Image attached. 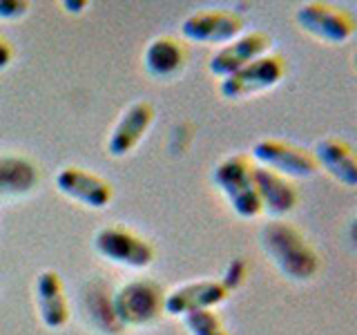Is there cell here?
I'll return each mask as SVG.
<instances>
[{"label": "cell", "mask_w": 357, "mask_h": 335, "mask_svg": "<svg viewBox=\"0 0 357 335\" xmlns=\"http://www.w3.org/2000/svg\"><path fill=\"white\" fill-rule=\"evenodd\" d=\"M259 248L268 257L279 275L290 282H310L321 268V257L306 234L297 226L282 219H273L259 228Z\"/></svg>", "instance_id": "1"}, {"label": "cell", "mask_w": 357, "mask_h": 335, "mask_svg": "<svg viewBox=\"0 0 357 335\" xmlns=\"http://www.w3.org/2000/svg\"><path fill=\"white\" fill-rule=\"evenodd\" d=\"M112 313L121 329L154 327L165 315V290L154 279H132L112 295Z\"/></svg>", "instance_id": "2"}, {"label": "cell", "mask_w": 357, "mask_h": 335, "mask_svg": "<svg viewBox=\"0 0 357 335\" xmlns=\"http://www.w3.org/2000/svg\"><path fill=\"white\" fill-rule=\"evenodd\" d=\"M212 184L228 201L232 212L241 219L261 215L259 195L255 186V163L245 154H230L212 170Z\"/></svg>", "instance_id": "3"}, {"label": "cell", "mask_w": 357, "mask_h": 335, "mask_svg": "<svg viewBox=\"0 0 357 335\" xmlns=\"http://www.w3.org/2000/svg\"><path fill=\"white\" fill-rule=\"evenodd\" d=\"M295 20L301 31L328 45H342L355 36L357 22L349 9L321 3V0H310V3L299 5L295 11Z\"/></svg>", "instance_id": "4"}, {"label": "cell", "mask_w": 357, "mask_h": 335, "mask_svg": "<svg viewBox=\"0 0 357 335\" xmlns=\"http://www.w3.org/2000/svg\"><path fill=\"white\" fill-rule=\"evenodd\" d=\"M94 251L105 262L143 271L154 262V246L126 226H105L94 234Z\"/></svg>", "instance_id": "5"}, {"label": "cell", "mask_w": 357, "mask_h": 335, "mask_svg": "<svg viewBox=\"0 0 357 335\" xmlns=\"http://www.w3.org/2000/svg\"><path fill=\"white\" fill-rule=\"evenodd\" d=\"M286 76V61L279 54H266L230 74L219 83V94L226 100H245L277 87Z\"/></svg>", "instance_id": "6"}, {"label": "cell", "mask_w": 357, "mask_h": 335, "mask_svg": "<svg viewBox=\"0 0 357 335\" xmlns=\"http://www.w3.org/2000/svg\"><path fill=\"white\" fill-rule=\"evenodd\" d=\"M250 161L286 179H308L319 170L312 152L279 139L257 141L250 150Z\"/></svg>", "instance_id": "7"}, {"label": "cell", "mask_w": 357, "mask_h": 335, "mask_svg": "<svg viewBox=\"0 0 357 335\" xmlns=\"http://www.w3.org/2000/svg\"><path fill=\"white\" fill-rule=\"evenodd\" d=\"M245 20L237 11L228 9H206L190 14L181 22V36L197 45H228L243 34Z\"/></svg>", "instance_id": "8"}, {"label": "cell", "mask_w": 357, "mask_h": 335, "mask_svg": "<svg viewBox=\"0 0 357 335\" xmlns=\"http://www.w3.org/2000/svg\"><path fill=\"white\" fill-rule=\"evenodd\" d=\"M56 188H59V193L63 197L92 210H103L114 199V188H112L109 181L78 165L63 168L56 174Z\"/></svg>", "instance_id": "9"}, {"label": "cell", "mask_w": 357, "mask_h": 335, "mask_svg": "<svg viewBox=\"0 0 357 335\" xmlns=\"http://www.w3.org/2000/svg\"><path fill=\"white\" fill-rule=\"evenodd\" d=\"M230 288L221 279H197L165 293V315L185 318L197 311H210L228 299Z\"/></svg>", "instance_id": "10"}, {"label": "cell", "mask_w": 357, "mask_h": 335, "mask_svg": "<svg viewBox=\"0 0 357 335\" xmlns=\"http://www.w3.org/2000/svg\"><path fill=\"white\" fill-rule=\"evenodd\" d=\"M154 123V107L148 100H134L121 112L119 121L107 137V154L114 159H123L139 148Z\"/></svg>", "instance_id": "11"}, {"label": "cell", "mask_w": 357, "mask_h": 335, "mask_svg": "<svg viewBox=\"0 0 357 335\" xmlns=\"http://www.w3.org/2000/svg\"><path fill=\"white\" fill-rule=\"evenodd\" d=\"M273 38L264 31H250L241 34L239 38H234L232 43L223 45L215 52V56L208 63V72L217 78H228L230 74L243 70L245 65H250L252 61L261 59V56L271 54Z\"/></svg>", "instance_id": "12"}, {"label": "cell", "mask_w": 357, "mask_h": 335, "mask_svg": "<svg viewBox=\"0 0 357 335\" xmlns=\"http://www.w3.org/2000/svg\"><path fill=\"white\" fill-rule=\"evenodd\" d=\"M33 297H36V311L45 329L61 331L70 324V299L65 295V286L61 275L45 268L36 275L33 282Z\"/></svg>", "instance_id": "13"}, {"label": "cell", "mask_w": 357, "mask_h": 335, "mask_svg": "<svg viewBox=\"0 0 357 335\" xmlns=\"http://www.w3.org/2000/svg\"><path fill=\"white\" fill-rule=\"evenodd\" d=\"M188 50L174 36H156L143 52V67L156 81H172L185 70Z\"/></svg>", "instance_id": "14"}, {"label": "cell", "mask_w": 357, "mask_h": 335, "mask_svg": "<svg viewBox=\"0 0 357 335\" xmlns=\"http://www.w3.org/2000/svg\"><path fill=\"white\" fill-rule=\"evenodd\" d=\"M255 186H257V195H259L261 212H266L268 217L282 219L288 212L295 210L299 195L297 188L290 184V179L255 165Z\"/></svg>", "instance_id": "15"}, {"label": "cell", "mask_w": 357, "mask_h": 335, "mask_svg": "<svg viewBox=\"0 0 357 335\" xmlns=\"http://www.w3.org/2000/svg\"><path fill=\"white\" fill-rule=\"evenodd\" d=\"M312 156H315L317 168H324V172L331 174L344 188L357 186V159L353 148L346 141L337 137L319 139Z\"/></svg>", "instance_id": "16"}, {"label": "cell", "mask_w": 357, "mask_h": 335, "mask_svg": "<svg viewBox=\"0 0 357 335\" xmlns=\"http://www.w3.org/2000/svg\"><path fill=\"white\" fill-rule=\"evenodd\" d=\"M38 186V168L22 156H0V197H25Z\"/></svg>", "instance_id": "17"}, {"label": "cell", "mask_w": 357, "mask_h": 335, "mask_svg": "<svg viewBox=\"0 0 357 335\" xmlns=\"http://www.w3.org/2000/svg\"><path fill=\"white\" fill-rule=\"evenodd\" d=\"M183 327L190 335H230L215 308L190 313L183 318Z\"/></svg>", "instance_id": "18"}, {"label": "cell", "mask_w": 357, "mask_h": 335, "mask_svg": "<svg viewBox=\"0 0 357 335\" xmlns=\"http://www.w3.org/2000/svg\"><path fill=\"white\" fill-rule=\"evenodd\" d=\"M31 3L27 0H0V20H18L27 16Z\"/></svg>", "instance_id": "19"}, {"label": "cell", "mask_w": 357, "mask_h": 335, "mask_svg": "<svg viewBox=\"0 0 357 335\" xmlns=\"http://www.w3.org/2000/svg\"><path fill=\"white\" fill-rule=\"evenodd\" d=\"M11 61H14V50H11L7 38L0 36V72L7 70V67L11 65Z\"/></svg>", "instance_id": "20"}, {"label": "cell", "mask_w": 357, "mask_h": 335, "mask_svg": "<svg viewBox=\"0 0 357 335\" xmlns=\"http://www.w3.org/2000/svg\"><path fill=\"white\" fill-rule=\"evenodd\" d=\"M63 7H65L67 11H74V14H81L83 9L89 7V3H85V0H81V3H70V0H67V3H63Z\"/></svg>", "instance_id": "21"}]
</instances>
